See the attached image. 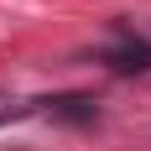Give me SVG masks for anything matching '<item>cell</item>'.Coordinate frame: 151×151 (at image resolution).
<instances>
[{
	"label": "cell",
	"instance_id": "obj_2",
	"mask_svg": "<svg viewBox=\"0 0 151 151\" xmlns=\"http://www.w3.org/2000/svg\"><path fill=\"white\" fill-rule=\"evenodd\" d=\"M52 115H58V120H94V104L89 99H52Z\"/></svg>",
	"mask_w": 151,
	"mask_h": 151
},
{
	"label": "cell",
	"instance_id": "obj_1",
	"mask_svg": "<svg viewBox=\"0 0 151 151\" xmlns=\"http://www.w3.org/2000/svg\"><path fill=\"white\" fill-rule=\"evenodd\" d=\"M109 68H115V73H146V68H151V47L146 42L115 47V52H109Z\"/></svg>",
	"mask_w": 151,
	"mask_h": 151
}]
</instances>
